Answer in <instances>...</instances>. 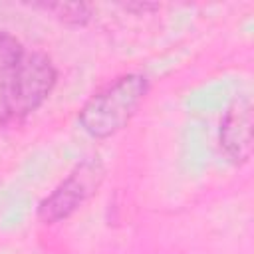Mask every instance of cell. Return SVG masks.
<instances>
[{"mask_svg": "<svg viewBox=\"0 0 254 254\" xmlns=\"http://www.w3.org/2000/svg\"><path fill=\"white\" fill-rule=\"evenodd\" d=\"M252 129L254 111L248 95H238L220 119L218 145L228 163L240 167L252 155Z\"/></svg>", "mask_w": 254, "mask_h": 254, "instance_id": "4", "label": "cell"}, {"mask_svg": "<svg viewBox=\"0 0 254 254\" xmlns=\"http://www.w3.org/2000/svg\"><path fill=\"white\" fill-rule=\"evenodd\" d=\"M149 93V77L127 71L91 93L77 111V123L91 139H109L129 125Z\"/></svg>", "mask_w": 254, "mask_h": 254, "instance_id": "1", "label": "cell"}, {"mask_svg": "<svg viewBox=\"0 0 254 254\" xmlns=\"http://www.w3.org/2000/svg\"><path fill=\"white\" fill-rule=\"evenodd\" d=\"M105 163L91 155L81 159L40 202L38 220L44 224H58L73 216L85 202H89L105 181Z\"/></svg>", "mask_w": 254, "mask_h": 254, "instance_id": "3", "label": "cell"}, {"mask_svg": "<svg viewBox=\"0 0 254 254\" xmlns=\"http://www.w3.org/2000/svg\"><path fill=\"white\" fill-rule=\"evenodd\" d=\"M125 12H133V14H151V12H155V10H159L161 6L159 4H155V2H125V4H119Z\"/></svg>", "mask_w": 254, "mask_h": 254, "instance_id": "7", "label": "cell"}, {"mask_svg": "<svg viewBox=\"0 0 254 254\" xmlns=\"http://www.w3.org/2000/svg\"><path fill=\"white\" fill-rule=\"evenodd\" d=\"M30 8L48 14L67 28H85L93 18V8L85 2H34Z\"/></svg>", "mask_w": 254, "mask_h": 254, "instance_id": "5", "label": "cell"}, {"mask_svg": "<svg viewBox=\"0 0 254 254\" xmlns=\"http://www.w3.org/2000/svg\"><path fill=\"white\" fill-rule=\"evenodd\" d=\"M58 83L52 58L40 50H26L4 73L0 83V109L8 119H24L38 111Z\"/></svg>", "mask_w": 254, "mask_h": 254, "instance_id": "2", "label": "cell"}, {"mask_svg": "<svg viewBox=\"0 0 254 254\" xmlns=\"http://www.w3.org/2000/svg\"><path fill=\"white\" fill-rule=\"evenodd\" d=\"M6 123V117H4V113H2V109H0V125H4Z\"/></svg>", "mask_w": 254, "mask_h": 254, "instance_id": "8", "label": "cell"}, {"mask_svg": "<svg viewBox=\"0 0 254 254\" xmlns=\"http://www.w3.org/2000/svg\"><path fill=\"white\" fill-rule=\"evenodd\" d=\"M26 52V48L22 46V42L10 34L8 30L0 28V73L4 75Z\"/></svg>", "mask_w": 254, "mask_h": 254, "instance_id": "6", "label": "cell"}]
</instances>
